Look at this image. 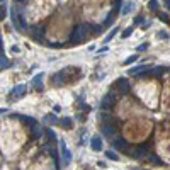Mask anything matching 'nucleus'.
Segmentation results:
<instances>
[{"mask_svg": "<svg viewBox=\"0 0 170 170\" xmlns=\"http://www.w3.org/2000/svg\"><path fill=\"white\" fill-rule=\"evenodd\" d=\"M89 26H85V24H82V26H78L75 31L72 33V36H70V43L72 44H78V43H82L83 39L89 36Z\"/></svg>", "mask_w": 170, "mask_h": 170, "instance_id": "nucleus-1", "label": "nucleus"}, {"mask_svg": "<svg viewBox=\"0 0 170 170\" xmlns=\"http://www.w3.org/2000/svg\"><path fill=\"white\" fill-rule=\"evenodd\" d=\"M150 148H151V143L150 141H146V143H143L141 146L133 148L131 150V156L133 158H145V155L150 153Z\"/></svg>", "mask_w": 170, "mask_h": 170, "instance_id": "nucleus-2", "label": "nucleus"}, {"mask_svg": "<svg viewBox=\"0 0 170 170\" xmlns=\"http://www.w3.org/2000/svg\"><path fill=\"white\" fill-rule=\"evenodd\" d=\"M128 90H129V82L126 78H117L116 83H114V94L124 95Z\"/></svg>", "mask_w": 170, "mask_h": 170, "instance_id": "nucleus-3", "label": "nucleus"}, {"mask_svg": "<svg viewBox=\"0 0 170 170\" xmlns=\"http://www.w3.org/2000/svg\"><path fill=\"white\" fill-rule=\"evenodd\" d=\"M116 94L114 92H109L107 95H104V99L100 100V109H104V111H109V109H112V106L116 104Z\"/></svg>", "mask_w": 170, "mask_h": 170, "instance_id": "nucleus-4", "label": "nucleus"}, {"mask_svg": "<svg viewBox=\"0 0 170 170\" xmlns=\"http://www.w3.org/2000/svg\"><path fill=\"white\" fill-rule=\"evenodd\" d=\"M90 146H92V150L94 151H100L104 148V143H102V138L99 136V134H95L92 136V140H90Z\"/></svg>", "mask_w": 170, "mask_h": 170, "instance_id": "nucleus-5", "label": "nucleus"}, {"mask_svg": "<svg viewBox=\"0 0 170 170\" xmlns=\"http://www.w3.org/2000/svg\"><path fill=\"white\" fill-rule=\"evenodd\" d=\"M111 141H112V146L116 150H121V151L128 150V141L124 138H116V140H111Z\"/></svg>", "mask_w": 170, "mask_h": 170, "instance_id": "nucleus-6", "label": "nucleus"}, {"mask_svg": "<svg viewBox=\"0 0 170 170\" xmlns=\"http://www.w3.org/2000/svg\"><path fill=\"white\" fill-rule=\"evenodd\" d=\"M102 133H104V136H107V138H112L114 134L117 133V126L116 124H104L102 126Z\"/></svg>", "mask_w": 170, "mask_h": 170, "instance_id": "nucleus-7", "label": "nucleus"}, {"mask_svg": "<svg viewBox=\"0 0 170 170\" xmlns=\"http://www.w3.org/2000/svg\"><path fill=\"white\" fill-rule=\"evenodd\" d=\"M60 146H61V155H63V163H65V165H68V163H70V158H72V153L68 151L66 145H65V141H60Z\"/></svg>", "mask_w": 170, "mask_h": 170, "instance_id": "nucleus-8", "label": "nucleus"}, {"mask_svg": "<svg viewBox=\"0 0 170 170\" xmlns=\"http://www.w3.org/2000/svg\"><path fill=\"white\" fill-rule=\"evenodd\" d=\"M31 34H33V38L36 39V41H43V38H44L43 27H33V29H31Z\"/></svg>", "mask_w": 170, "mask_h": 170, "instance_id": "nucleus-9", "label": "nucleus"}, {"mask_svg": "<svg viewBox=\"0 0 170 170\" xmlns=\"http://www.w3.org/2000/svg\"><path fill=\"white\" fill-rule=\"evenodd\" d=\"M58 124L61 126V128H65V129H68V128H72L73 126V121L70 119V117H61V119H56Z\"/></svg>", "mask_w": 170, "mask_h": 170, "instance_id": "nucleus-10", "label": "nucleus"}, {"mask_svg": "<svg viewBox=\"0 0 170 170\" xmlns=\"http://www.w3.org/2000/svg\"><path fill=\"white\" fill-rule=\"evenodd\" d=\"M31 129H33V134H31V140H38L39 136L43 134V128L38 126V123L34 124V126H31Z\"/></svg>", "mask_w": 170, "mask_h": 170, "instance_id": "nucleus-11", "label": "nucleus"}, {"mask_svg": "<svg viewBox=\"0 0 170 170\" xmlns=\"http://www.w3.org/2000/svg\"><path fill=\"white\" fill-rule=\"evenodd\" d=\"M131 10H133V2H126V3L121 7V10H119V12H121V16H128Z\"/></svg>", "mask_w": 170, "mask_h": 170, "instance_id": "nucleus-12", "label": "nucleus"}, {"mask_svg": "<svg viewBox=\"0 0 170 170\" xmlns=\"http://www.w3.org/2000/svg\"><path fill=\"white\" fill-rule=\"evenodd\" d=\"M24 92H26V85H17L14 90H12V97H20V95H24Z\"/></svg>", "mask_w": 170, "mask_h": 170, "instance_id": "nucleus-13", "label": "nucleus"}, {"mask_svg": "<svg viewBox=\"0 0 170 170\" xmlns=\"http://www.w3.org/2000/svg\"><path fill=\"white\" fill-rule=\"evenodd\" d=\"M145 70H148V66L146 65H143V66H136V68H131V75H138V73H143Z\"/></svg>", "mask_w": 170, "mask_h": 170, "instance_id": "nucleus-14", "label": "nucleus"}, {"mask_svg": "<svg viewBox=\"0 0 170 170\" xmlns=\"http://www.w3.org/2000/svg\"><path fill=\"white\" fill-rule=\"evenodd\" d=\"M116 16H117L116 12H111V14L107 16V19L104 20V26H106V27H107V26H111V24L114 22V19H116Z\"/></svg>", "mask_w": 170, "mask_h": 170, "instance_id": "nucleus-15", "label": "nucleus"}, {"mask_svg": "<svg viewBox=\"0 0 170 170\" xmlns=\"http://www.w3.org/2000/svg\"><path fill=\"white\" fill-rule=\"evenodd\" d=\"M117 31H119V27H112V31H111V33L106 36V39H104V41H106V43H109V41H111V39L116 36V34H117Z\"/></svg>", "mask_w": 170, "mask_h": 170, "instance_id": "nucleus-16", "label": "nucleus"}, {"mask_svg": "<svg viewBox=\"0 0 170 170\" xmlns=\"http://www.w3.org/2000/svg\"><path fill=\"white\" fill-rule=\"evenodd\" d=\"M106 156H107L109 160H114V162H116V160H119V156H117V153H114L112 150H107V151H106Z\"/></svg>", "mask_w": 170, "mask_h": 170, "instance_id": "nucleus-17", "label": "nucleus"}, {"mask_svg": "<svg viewBox=\"0 0 170 170\" xmlns=\"http://www.w3.org/2000/svg\"><path fill=\"white\" fill-rule=\"evenodd\" d=\"M9 66H10V63L7 61V58L2 55V58H0V70H2V68H9Z\"/></svg>", "mask_w": 170, "mask_h": 170, "instance_id": "nucleus-18", "label": "nucleus"}, {"mask_svg": "<svg viewBox=\"0 0 170 170\" xmlns=\"http://www.w3.org/2000/svg\"><path fill=\"white\" fill-rule=\"evenodd\" d=\"M148 158H150V162H153V163H156V165H160V163H162V160H160V158H158V156H156L155 153H151V155L148 156Z\"/></svg>", "mask_w": 170, "mask_h": 170, "instance_id": "nucleus-19", "label": "nucleus"}, {"mask_svg": "<svg viewBox=\"0 0 170 170\" xmlns=\"http://www.w3.org/2000/svg\"><path fill=\"white\" fill-rule=\"evenodd\" d=\"M131 33H133V27H128V29H124V31L121 33V36L126 39V38H129V36H131Z\"/></svg>", "mask_w": 170, "mask_h": 170, "instance_id": "nucleus-20", "label": "nucleus"}, {"mask_svg": "<svg viewBox=\"0 0 170 170\" xmlns=\"http://www.w3.org/2000/svg\"><path fill=\"white\" fill-rule=\"evenodd\" d=\"M41 78H43V75H38L36 78H34V85H36V89H38V90L43 89V87H41Z\"/></svg>", "mask_w": 170, "mask_h": 170, "instance_id": "nucleus-21", "label": "nucleus"}, {"mask_svg": "<svg viewBox=\"0 0 170 170\" xmlns=\"http://www.w3.org/2000/svg\"><path fill=\"white\" fill-rule=\"evenodd\" d=\"M165 70H167L165 66H158V68H155V70H151V72H153L155 75H163V72H165Z\"/></svg>", "mask_w": 170, "mask_h": 170, "instance_id": "nucleus-22", "label": "nucleus"}, {"mask_svg": "<svg viewBox=\"0 0 170 170\" xmlns=\"http://www.w3.org/2000/svg\"><path fill=\"white\" fill-rule=\"evenodd\" d=\"M7 17V9L5 5H0V19H5Z\"/></svg>", "mask_w": 170, "mask_h": 170, "instance_id": "nucleus-23", "label": "nucleus"}, {"mask_svg": "<svg viewBox=\"0 0 170 170\" xmlns=\"http://www.w3.org/2000/svg\"><path fill=\"white\" fill-rule=\"evenodd\" d=\"M46 136H48V138H49V140H51V141H55V140H56V136H55V133L51 131V129H46Z\"/></svg>", "mask_w": 170, "mask_h": 170, "instance_id": "nucleus-24", "label": "nucleus"}, {"mask_svg": "<svg viewBox=\"0 0 170 170\" xmlns=\"http://www.w3.org/2000/svg\"><path fill=\"white\" fill-rule=\"evenodd\" d=\"M150 9L155 10V12L158 10V2H156V0H150Z\"/></svg>", "mask_w": 170, "mask_h": 170, "instance_id": "nucleus-25", "label": "nucleus"}, {"mask_svg": "<svg viewBox=\"0 0 170 170\" xmlns=\"http://www.w3.org/2000/svg\"><path fill=\"white\" fill-rule=\"evenodd\" d=\"M143 22H145V16H141V14H140V16H136V17H134V24H143Z\"/></svg>", "mask_w": 170, "mask_h": 170, "instance_id": "nucleus-26", "label": "nucleus"}, {"mask_svg": "<svg viewBox=\"0 0 170 170\" xmlns=\"http://www.w3.org/2000/svg\"><path fill=\"white\" fill-rule=\"evenodd\" d=\"M136 60H138V56H136V55H133V56H129L126 61H124V65H131V63H134Z\"/></svg>", "mask_w": 170, "mask_h": 170, "instance_id": "nucleus-27", "label": "nucleus"}, {"mask_svg": "<svg viewBox=\"0 0 170 170\" xmlns=\"http://www.w3.org/2000/svg\"><path fill=\"white\" fill-rule=\"evenodd\" d=\"M145 49H148V43H145V44L138 46V51H145Z\"/></svg>", "mask_w": 170, "mask_h": 170, "instance_id": "nucleus-28", "label": "nucleus"}, {"mask_svg": "<svg viewBox=\"0 0 170 170\" xmlns=\"http://www.w3.org/2000/svg\"><path fill=\"white\" fill-rule=\"evenodd\" d=\"M160 19L163 20V22H169V17H167V14H160Z\"/></svg>", "mask_w": 170, "mask_h": 170, "instance_id": "nucleus-29", "label": "nucleus"}, {"mask_svg": "<svg viewBox=\"0 0 170 170\" xmlns=\"http://www.w3.org/2000/svg\"><path fill=\"white\" fill-rule=\"evenodd\" d=\"M158 38H160V39H167V38H169V34H165V33H160V34H158Z\"/></svg>", "mask_w": 170, "mask_h": 170, "instance_id": "nucleus-30", "label": "nucleus"}, {"mask_svg": "<svg viewBox=\"0 0 170 170\" xmlns=\"http://www.w3.org/2000/svg\"><path fill=\"white\" fill-rule=\"evenodd\" d=\"M46 121H49V123H53V121H56V119H55V116H48V117H46Z\"/></svg>", "mask_w": 170, "mask_h": 170, "instance_id": "nucleus-31", "label": "nucleus"}, {"mask_svg": "<svg viewBox=\"0 0 170 170\" xmlns=\"http://www.w3.org/2000/svg\"><path fill=\"white\" fill-rule=\"evenodd\" d=\"M2 112H7V109H0V114Z\"/></svg>", "mask_w": 170, "mask_h": 170, "instance_id": "nucleus-32", "label": "nucleus"}, {"mask_svg": "<svg viewBox=\"0 0 170 170\" xmlns=\"http://www.w3.org/2000/svg\"><path fill=\"white\" fill-rule=\"evenodd\" d=\"M0 51H2V36H0Z\"/></svg>", "mask_w": 170, "mask_h": 170, "instance_id": "nucleus-33", "label": "nucleus"}, {"mask_svg": "<svg viewBox=\"0 0 170 170\" xmlns=\"http://www.w3.org/2000/svg\"><path fill=\"white\" fill-rule=\"evenodd\" d=\"M169 2H170V0H165V3H167V7H169Z\"/></svg>", "mask_w": 170, "mask_h": 170, "instance_id": "nucleus-34", "label": "nucleus"}, {"mask_svg": "<svg viewBox=\"0 0 170 170\" xmlns=\"http://www.w3.org/2000/svg\"><path fill=\"white\" fill-rule=\"evenodd\" d=\"M16 2H24V0H16Z\"/></svg>", "mask_w": 170, "mask_h": 170, "instance_id": "nucleus-35", "label": "nucleus"}, {"mask_svg": "<svg viewBox=\"0 0 170 170\" xmlns=\"http://www.w3.org/2000/svg\"><path fill=\"white\" fill-rule=\"evenodd\" d=\"M134 170H140V169H134Z\"/></svg>", "mask_w": 170, "mask_h": 170, "instance_id": "nucleus-36", "label": "nucleus"}, {"mask_svg": "<svg viewBox=\"0 0 170 170\" xmlns=\"http://www.w3.org/2000/svg\"><path fill=\"white\" fill-rule=\"evenodd\" d=\"M0 2H3V0H0Z\"/></svg>", "mask_w": 170, "mask_h": 170, "instance_id": "nucleus-37", "label": "nucleus"}]
</instances>
